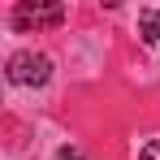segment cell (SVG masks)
I'll list each match as a JSON object with an SVG mask.
<instances>
[{
    "mask_svg": "<svg viewBox=\"0 0 160 160\" xmlns=\"http://www.w3.org/2000/svg\"><path fill=\"white\" fill-rule=\"evenodd\" d=\"M4 74H9L13 87H43V82L52 78V61L43 52H13Z\"/></svg>",
    "mask_w": 160,
    "mask_h": 160,
    "instance_id": "cell-1",
    "label": "cell"
},
{
    "mask_svg": "<svg viewBox=\"0 0 160 160\" xmlns=\"http://www.w3.org/2000/svg\"><path fill=\"white\" fill-rule=\"evenodd\" d=\"M61 22H65L61 4H30V0H22L13 9V26L18 30H26V26H61Z\"/></svg>",
    "mask_w": 160,
    "mask_h": 160,
    "instance_id": "cell-2",
    "label": "cell"
},
{
    "mask_svg": "<svg viewBox=\"0 0 160 160\" xmlns=\"http://www.w3.org/2000/svg\"><path fill=\"white\" fill-rule=\"evenodd\" d=\"M138 35H143V43H160V9L138 13Z\"/></svg>",
    "mask_w": 160,
    "mask_h": 160,
    "instance_id": "cell-3",
    "label": "cell"
},
{
    "mask_svg": "<svg viewBox=\"0 0 160 160\" xmlns=\"http://www.w3.org/2000/svg\"><path fill=\"white\" fill-rule=\"evenodd\" d=\"M52 160H87V156H82V147H69V143H65V147H56Z\"/></svg>",
    "mask_w": 160,
    "mask_h": 160,
    "instance_id": "cell-4",
    "label": "cell"
},
{
    "mask_svg": "<svg viewBox=\"0 0 160 160\" xmlns=\"http://www.w3.org/2000/svg\"><path fill=\"white\" fill-rule=\"evenodd\" d=\"M138 160H160V143H143V152H138Z\"/></svg>",
    "mask_w": 160,
    "mask_h": 160,
    "instance_id": "cell-5",
    "label": "cell"
}]
</instances>
